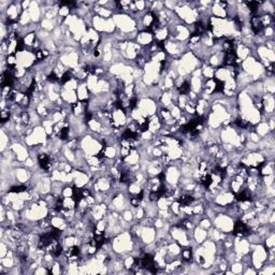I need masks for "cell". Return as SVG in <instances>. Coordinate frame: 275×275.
I'll use <instances>...</instances> for the list:
<instances>
[{
  "label": "cell",
  "mask_w": 275,
  "mask_h": 275,
  "mask_svg": "<svg viewBox=\"0 0 275 275\" xmlns=\"http://www.w3.org/2000/svg\"><path fill=\"white\" fill-rule=\"evenodd\" d=\"M243 263L241 262H235L231 265V273H241L243 270Z\"/></svg>",
  "instance_id": "1"
}]
</instances>
